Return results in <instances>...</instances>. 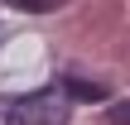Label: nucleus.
<instances>
[{"mask_svg":"<svg viewBox=\"0 0 130 125\" xmlns=\"http://www.w3.org/2000/svg\"><path fill=\"white\" fill-rule=\"evenodd\" d=\"M72 111V96L68 87H43V92H29L19 101H0V125H68Z\"/></svg>","mask_w":130,"mask_h":125,"instance_id":"nucleus-1","label":"nucleus"},{"mask_svg":"<svg viewBox=\"0 0 130 125\" xmlns=\"http://www.w3.org/2000/svg\"><path fill=\"white\" fill-rule=\"evenodd\" d=\"M63 87H68V96H72V101H106V87H101V82H82V77H63Z\"/></svg>","mask_w":130,"mask_h":125,"instance_id":"nucleus-2","label":"nucleus"},{"mask_svg":"<svg viewBox=\"0 0 130 125\" xmlns=\"http://www.w3.org/2000/svg\"><path fill=\"white\" fill-rule=\"evenodd\" d=\"M106 120L111 125H130V101H116V106L106 111Z\"/></svg>","mask_w":130,"mask_h":125,"instance_id":"nucleus-3","label":"nucleus"},{"mask_svg":"<svg viewBox=\"0 0 130 125\" xmlns=\"http://www.w3.org/2000/svg\"><path fill=\"white\" fill-rule=\"evenodd\" d=\"M14 5H19V10H48L53 0H14Z\"/></svg>","mask_w":130,"mask_h":125,"instance_id":"nucleus-4","label":"nucleus"}]
</instances>
